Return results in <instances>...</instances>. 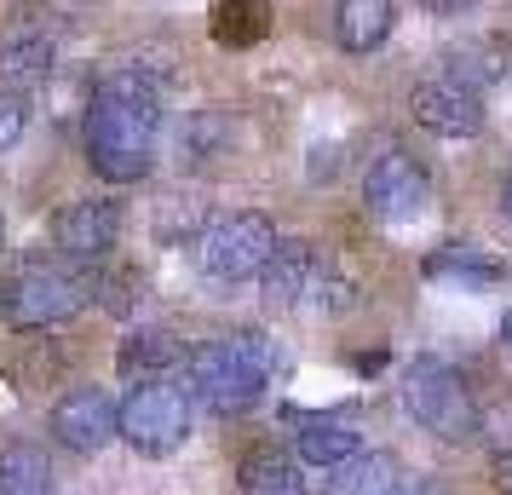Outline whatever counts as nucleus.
<instances>
[{
  "mask_svg": "<svg viewBox=\"0 0 512 495\" xmlns=\"http://www.w3.org/2000/svg\"><path fill=\"white\" fill-rule=\"evenodd\" d=\"M156 133H162V93L144 70H116L98 81L93 110H87V162L110 185H133L156 162Z\"/></svg>",
  "mask_w": 512,
  "mask_h": 495,
  "instance_id": "nucleus-1",
  "label": "nucleus"
},
{
  "mask_svg": "<svg viewBox=\"0 0 512 495\" xmlns=\"http://www.w3.org/2000/svg\"><path fill=\"white\" fill-rule=\"evenodd\" d=\"M81 306H87V283L75 271H64V265H18L0 283V317H6V329H18V334L58 329Z\"/></svg>",
  "mask_w": 512,
  "mask_h": 495,
  "instance_id": "nucleus-2",
  "label": "nucleus"
},
{
  "mask_svg": "<svg viewBox=\"0 0 512 495\" xmlns=\"http://www.w3.org/2000/svg\"><path fill=\"white\" fill-rule=\"evenodd\" d=\"M403 403H409V415H415L426 432H438L443 444H466V438H478V403L466 392V380L438 363V357H420L409 380H403Z\"/></svg>",
  "mask_w": 512,
  "mask_h": 495,
  "instance_id": "nucleus-3",
  "label": "nucleus"
},
{
  "mask_svg": "<svg viewBox=\"0 0 512 495\" xmlns=\"http://www.w3.org/2000/svg\"><path fill=\"white\" fill-rule=\"evenodd\" d=\"M185 380H190V398L213 409V415H248L271 380L259 375L248 357L236 352L231 340H208L185 357Z\"/></svg>",
  "mask_w": 512,
  "mask_h": 495,
  "instance_id": "nucleus-4",
  "label": "nucleus"
},
{
  "mask_svg": "<svg viewBox=\"0 0 512 495\" xmlns=\"http://www.w3.org/2000/svg\"><path fill=\"white\" fill-rule=\"evenodd\" d=\"M190 432V398L179 386L162 380H139L127 403H116V438L139 449V455H173Z\"/></svg>",
  "mask_w": 512,
  "mask_h": 495,
  "instance_id": "nucleus-5",
  "label": "nucleus"
},
{
  "mask_svg": "<svg viewBox=\"0 0 512 495\" xmlns=\"http://www.w3.org/2000/svg\"><path fill=\"white\" fill-rule=\"evenodd\" d=\"M271 254H277V225L265 213H219L202 231V271H208L213 283L259 277Z\"/></svg>",
  "mask_w": 512,
  "mask_h": 495,
  "instance_id": "nucleus-6",
  "label": "nucleus"
},
{
  "mask_svg": "<svg viewBox=\"0 0 512 495\" xmlns=\"http://www.w3.org/2000/svg\"><path fill=\"white\" fill-rule=\"evenodd\" d=\"M116 438V398L104 386H75L52 403V444H64L70 455H98Z\"/></svg>",
  "mask_w": 512,
  "mask_h": 495,
  "instance_id": "nucleus-7",
  "label": "nucleus"
},
{
  "mask_svg": "<svg viewBox=\"0 0 512 495\" xmlns=\"http://www.w3.org/2000/svg\"><path fill=\"white\" fill-rule=\"evenodd\" d=\"M409 110H415L420 127H432L443 139H472L484 127V98H478V87H466L455 75L420 81L415 93H409Z\"/></svg>",
  "mask_w": 512,
  "mask_h": 495,
  "instance_id": "nucleus-8",
  "label": "nucleus"
},
{
  "mask_svg": "<svg viewBox=\"0 0 512 495\" xmlns=\"http://www.w3.org/2000/svg\"><path fill=\"white\" fill-rule=\"evenodd\" d=\"M426 196H432V185H426L420 162L403 150H386L363 179V202H369L374 219H415L426 208Z\"/></svg>",
  "mask_w": 512,
  "mask_h": 495,
  "instance_id": "nucleus-9",
  "label": "nucleus"
},
{
  "mask_svg": "<svg viewBox=\"0 0 512 495\" xmlns=\"http://www.w3.org/2000/svg\"><path fill=\"white\" fill-rule=\"evenodd\" d=\"M116 236H121V208L104 202V196L70 202V208L58 213V248H64L70 260H81V265L104 260V254L116 248Z\"/></svg>",
  "mask_w": 512,
  "mask_h": 495,
  "instance_id": "nucleus-10",
  "label": "nucleus"
},
{
  "mask_svg": "<svg viewBox=\"0 0 512 495\" xmlns=\"http://www.w3.org/2000/svg\"><path fill=\"white\" fill-rule=\"evenodd\" d=\"M317 271H323V260H317L311 242H277V254L259 271L265 300H271V306H300L305 294H311V283H317Z\"/></svg>",
  "mask_w": 512,
  "mask_h": 495,
  "instance_id": "nucleus-11",
  "label": "nucleus"
},
{
  "mask_svg": "<svg viewBox=\"0 0 512 495\" xmlns=\"http://www.w3.org/2000/svg\"><path fill=\"white\" fill-rule=\"evenodd\" d=\"M392 24H397L392 0H340L334 6V41L346 52H374L392 35Z\"/></svg>",
  "mask_w": 512,
  "mask_h": 495,
  "instance_id": "nucleus-12",
  "label": "nucleus"
},
{
  "mask_svg": "<svg viewBox=\"0 0 512 495\" xmlns=\"http://www.w3.org/2000/svg\"><path fill=\"white\" fill-rule=\"evenodd\" d=\"M397 461L392 455H351L340 467H328L323 495H397Z\"/></svg>",
  "mask_w": 512,
  "mask_h": 495,
  "instance_id": "nucleus-13",
  "label": "nucleus"
},
{
  "mask_svg": "<svg viewBox=\"0 0 512 495\" xmlns=\"http://www.w3.org/2000/svg\"><path fill=\"white\" fill-rule=\"evenodd\" d=\"M242 495H305V478H300V467L282 455V449H248L242 455Z\"/></svg>",
  "mask_w": 512,
  "mask_h": 495,
  "instance_id": "nucleus-14",
  "label": "nucleus"
},
{
  "mask_svg": "<svg viewBox=\"0 0 512 495\" xmlns=\"http://www.w3.org/2000/svg\"><path fill=\"white\" fill-rule=\"evenodd\" d=\"M58 70V47H52V35H12L6 47H0V75L12 81V87H29V81H47Z\"/></svg>",
  "mask_w": 512,
  "mask_h": 495,
  "instance_id": "nucleus-15",
  "label": "nucleus"
},
{
  "mask_svg": "<svg viewBox=\"0 0 512 495\" xmlns=\"http://www.w3.org/2000/svg\"><path fill=\"white\" fill-rule=\"evenodd\" d=\"M0 490L6 495H52V461L41 444L0 449Z\"/></svg>",
  "mask_w": 512,
  "mask_h": 495,
  "instance_id": "nucleus-16",
  "label": "nucleus"
},
{
  "mask_svg": "<svg viewBox=\"0 0 512 495\" xmlns=\"http://www.w3.org/2000/svg\"><path fill=\"white\" fill-rule=\"evenodd\" d=\"M271 29V6L265 0H219L213 6V41L219 47H254Z\"/></svg>",
  "mask_w": 512,
  "mask_h": 495,
  "instance_id": "nucleus-17",
  "label": "nucleus"
},
{
  "mask_svg": "<svg viewBox=\"0 0 512 495\" xmlns=\"http://www.w3.org/2000/svg\"><path fill=\"white\" fill-rule=\"evenodd\" d=\"M173 357H179V340H173L167 329H139V334H127V340H121L116 363H121V375H127V380H156Z\"/></svg>",
  "mask_w": 512,
  "mask_h": 495,
  "instance_id": "nucleus-18",
  "label": "nucleus"
},
{
  "mask_svg": "<svg viewBox=\"0 0 512 495\" xmlns=\"http://www.w3.org/2000/svg\"><path fill=\"white\" fill-rule=\"evenodd\" d=\"M357 426L346 421H305L300 426V461H311V467H340V461H351L357 455Z\"/></svg>",
  "mask_w": 512,
  "mask_h": 495,
  "instance_id": "nucleus-19",
  "label": "nucleus"
},
{
  "mask_svg": "<svg viewBox=\"0 0 512 495\" xmlns=\"http://www.w3.org/2000/svg\"><path fill=\"white\" fill-rule=\"evenodd\" d=\"M432 277H455V283H501V265L489 260V254H478V248H438L432 254V265H426Z\"/></svg>",
  "mask_w": 512,
  "mask_h": 495,
  "instance_id": "nucleus-20",
  "label": "nucleus"
},
{
  "mask_svg": "<svg viewBox=\"0 0 512 495\" xmlns=\"http://www.w3.org/2000/svg\"><path fill=\"white\" fill-rule=\"evenodd\" d=\"M231 144V116L225 110H196L185 127V150L190 156H219Z\"/></svg>",
  "mask_w": 512,
  "mask_h": 495,
  "instance_id": "nucleus-21",
  "label": "nucleus"
},
{
  "mask_svg": "<svg viewBox=\"0 0 512 495\" xmlns=\"http://www.w3.org/2000/svg\"><path fill=\"white\" fill-rule=\"evenodd\" d=\"M231 346H236L242 357H248V363H254V369H259L265 380H277V375H282V346H277V340H271L265 329H242V334H231Z\"/></svg>",
  "mask_w": 512,
  "mask_h": 495,
  "instance_id": "nucleus-22",
  "label": "nucleus"
},
{
  "mask_svg": "<svg viewBox=\"0 0 512 495\" xmlns=\"http://www.w3.org/2000/svg\"><path fill=\"white\" fill-rule=\"evenodd\" d=\"M24 127H29V98L12 87V93H0V156L24 139Z\"/></svg>",
  "mask_w": 512,
  "mask_h": 495,
  "instance_id": "nucleus-23",
  "label": "nucleus"
},
{
  "mask_svg": "<svg viewBox=\"0 0 512 495\" xmlns=\"http://www.w3.org/2000/svg\"><path fill=\"white\" fill-rule=\"evenodd\" d=\"M478 432L495 444V455H512V403H495V409H484V415H478Z\"/></svg>",
  "mask_w": 512,
  "mask_h": 495,
  "instance_id": "nucleus-24",
  "label": "nucleus"
},
{
  "mask_svg": "<svg viewBox=\"0 0 512 495\" xmlns=\"http://www.w3.org/2000/svg\"><path fill=\"white\" fill-rule=\"evenodd\" d=\"M420 6H426L432 18H461V12H472V6H478V0H420Z\"/></svg>",
  "mask_w": 512,
  "mask_h": 495,
  "instance_id": "nucleus-25",
  "label": "nucleus"
},
{
  "mask_svg": "<svg viewBox=\"0 0 512 495\" xmlns=\"http://www.w3.org/2000/svg\"><path fill=\"white\" fill-rule=\"evenodd\" d=\"M47 6H52V18H70V24H75V18H87V12H93L98 0H47Z\"/></svg>",
  "mask_w": 512,
  "mask_h": 495,
  "instance_id": "nucleus-26",
  "label": "nucleus"
},
{
  "mask_svg": "<svg viewBox=\"0 0 512 495\" xmlns=\"http://www.w3.org/2000/svg\"><path fill=\"white\" fill-rule=\"evenodd\" d=\"M397 495H443V490L432 484V478H403V484H397Z\"/></svg>",
  "mask_w": 512,
  "mask_h": 495,
  "instance_id": "nucleus-27",
  "label": "nucleus"
},
{
  "mask_svg": "<svg viewBox=\"0 0 512 495\" xmlns=\"http://www.w3.org/2000/svg\"><path fill=\"white\" fill-rule=\"evenodd\" d=\"M495 484L512 495V455H495Z\"/></svg>",
  "mask_w": 512,
  "mask_h": 495,
  "instance_id": "nucleus-28",
  "label": "nucleus"
},
{
  "mask_svg": "<svg viewBox=\"0 0 512 495\" xmlns=\"http://www.w3.org/2000/svg\"><path fill=\"white\" fill-rule=\"evenodd\" d=\"M501 213H507V225H512V179L501 185Z\"/></svg>",
  "mask_w": 512,
  "mask_h": 495,
  "instance_id": "nucleus-29",
  "label": "nucleus"
},
{
  "mask_svg": "<svg viewBox=\"0 0 512 495\" xmlns=\"http://www.w3.org/2000/svg\"><path fill=\"white\" fill-rule=\"evenodd\" d=\"M501 340H507V346H512V311H507V323H501Z\"/></svg>",
  "mask_w": 512,
  "mask_h": 495,
  "instance_id": "nucleus-30",
  "label": "nucleus"
},
{
  "mask_svg": "<svg viewBox=\"0 0 512 495\" xmlns=\"http://www.w3.org/2000/svg\"><path fill=\"white\" fill-rule=\"evenodd\" d=\"M0 236H6V225H0Z\"/></svg>",
  "mask_w": 512,
  "mask_h": 495,
  "instance_id": "nucleus-31",
  "label": "nucleus"
},
{
  "mask_svg": "<svg viewBox=\"0 0 512 495\" xmlns=\"http://www.w3.org/2000/svg\"><path fill=\"white\" fill-rule=\"evenodd\" d=\"M0 495H6V490H0Z\"/></svg>",
  "mask_w": 512,
  "mask_h": 495,
  "instance_id": "nucleus-32",
  "label": "nucleus"
}]
</instances>
